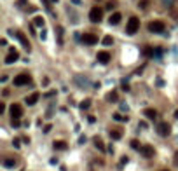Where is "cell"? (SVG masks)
<instances>
[{"mask_svg": "<svg viewBox=\"0 0 178 171\" xmlns=\"http://www.w3.org/2000/svg\"><path fill=\"white\" fill-rule=\"evenodd\" d=\"M98 2H99V0H98Z\"/></svg>", "mask_w": 178, "mask_h": 171, "instance_id": "cell-36", "label": "cell"}, {"mask_svg": "<svg viewBox=\"0 0 178 171\" xmlns=\"http://www.w3.org/2000/svg\"><path fill=\"white\" fill-rule=\"evenodd\" d=\"M114 7H115V2H108L107 4V9H114Z\"/></svg>", "mask_w": 178, "mask_h": 171, "instance_id": "cell-30", "label": "cell"}, {"mask_svg": "<svg viewBox=\"0 0 178 171\" xmlns=\"http://www.w3.org/2000/svg\"><path fill=\"white\" fill-rule=\"evenodd\" d=\"M31 82V77L28 73H19L14 77V86H25V84H30Z\"/></svg>", "mask_w": 178, "mask_h": 171, "instance_id": "cell-4", "label": "cell"}, {"mask_svg": "<svg viewBox=\"0 0 178 171\" xmlns=\"http://www.w3.org/2000/svg\"><path fill=\"white\" fill-rule=\"evenodd\" d=\"M138 28H140V19L136 18V16H133V18H129V21H128V33L129 35H135L136 31H138Z\"/></svg>", "mask_w": 178, "mask_h": 171, "instance_id": "cell-1", "label": "cell"}, {"mask_svg": "<svg viewBox=\"0 0 178 171\" xmlns=\"http://www.w3.org/2000/svg\"><path fill=\"white\" fill-rule=\"evenodd\" d=\"M114 119H115V121H126V117H122V115H119V114H114Z\"/></svg>", "mask_w": 178, "mask_h": 171, "instance_id": "cell-26", "label": "cell"}, {"mask_svg": "<svg viewBox=\"0 0 178 171\" xmlns=\"http://www.w3.org/2000/svg\"><path fill=\"white\" fill-rule=\"evenodd\" d=\"M94 145H96V149H98L99 152H105V143L101 141V138L96 136V138H94Z\"/></svg>", "mask_w": 178, "mask_h": 171, "instance_id": "cell-16", "label": "cell"}, {"mask_svg": "<svg viewBox=\"0 0 178 171\" xmlns=\"http://www.w3.org/2000/svg\"><path fill=\"white\" fill-rule=\"evenodd\" d=\"M131 147H133V149H141V145H140L138 140H133V141H131Z\"/></svg>", "mask_w": 178, "mask_h": 171, "instance_id": "cell-25", "label": "cell"}, {"mask_svg": "<svg viewBox=\"0 0 178 171\" xmlns=\"http://www.w3.org/2000/svg\"><path fill=\"white\" fill-rule=\"evenodd\" d=\"M21 115H23V108H21V105H18V103L10 105V117H12V119H19Z\"/></svg>", "mask_w": 178, "mask_h": 171, "instance_id": "cell-8", "label": "cell"}, {"mask_svg": "<svg viewBox=\"0 0 178 171\" xmlns=\"http://www.w3.org/2000/svg\"><path fill=\"white\" fill-rule=\"evenodd\" d=\"M140 152H141V155H143V157H147V159L154 157V154H156V150H154V147H152V145H143V147L140 149Z\"/></svg>", "mask_w": 178, "mask_h": 171, "instance_id": "cell-9", "label": "cell"}, {"mask_svg": "<svg viewBox=\"0 0 178 171\" xmlns=\"http://www.w3.org/2000/svg\"><path fill=\"white\" fill-rule=\"evenodd\" d=\"M89 19L93 21V23H99V21L103 19V10L99 9V7H93L91 12H89Z\"/></svg>", "mask_w": 178, "mask_h": 171, "instance_id": "cell-2", "label": "cell"}, {"mask_svg": "<svg viewBox=\"0 0 178 171\" xmlns=\"http://www.w3.org/2000/svg\"><path fill=\"white\" fill-rule=\"evenodd\" d=\"M103 44H105V46H112V44H114V39H112L110 35H107V37L103 39Z\"/></svg>", "mask_w": 178, "mask_h": 171, "instance_id": "cell-24", "label": "cell"}, {"mask_svg": "<svg viewBox=\"0 0 178 171\" xmlns=\"http://www.w3.org/2000/svg\"><path fill=\"white\" fill-rule=\"evenodd\" d=\"M4 166H5L7 170H12V168H16V161L9 157V159H5V161H4Z\"/></svg>", "mask_w": 178, "mask_h": 171, "instance_id": "cell-18", "label": "cell"}, {"mask_svg": "<svg viewBox=\"0 0 178 171\" xmlns=\"http://www.w3.org/2000/svg\"><path fill=\"white\" fill-rule=\"evenodd\" d=\"M33 25H35V26H39V28H42V26L46 25V19H44L42 16H37V18L33 19Z\"/></svg>", "mask_w": 178, "mask_h": 171, "instance_id": "cell-17", "label": "cell"}, {"mask_svg": "<svg viewBox=\"0 0 178 171\" xmlns=\"http://www.w3.org/2000/svg\"><path fill=\"white\" fill-rule=\"evenodd\" d=\"M19 60V52L14 49V47H10L9 52H7V56H5V63L7 65H10V63H14V61Z\"/></svg>", "mask_w": 178, "mask_h": 171, "instance_id": "cell-5", "label": "cell"}, {"mask_svg": "<svg viewBox=\"0 0 178 171\" xmlns=\"http://www.w3.org/2000/svg\"><path fill=\"white\" fill-rule=\"evenodd\" d=\"M147 5H148V0H141V4H140V7H141V9H145Z\"/></svg>", "mask_w": 178, "mask_h": 171, "instance_id": "cell-29", "label": "cell"}, {"mask_svg": "<svg viewBox=\"0 0 178 171\" xmlns=\"http://www.w3.org/2000/svg\"><path fill=\"white\" fill-rule=\"evenodd\" d=\"M96 58H98L99 63H103V65H107L110 61V54L107 52V51H99L98 54H96Z\"/></svg>", "mask_w": 178, "mask_h": 171, "instance_id": "cell-10", "label": "cell"}, {"mask_svg": "<svg viewBox=\"0 0 178 171\" xmlns=\"http://www.w3.org/2000/svg\"><path fill=\"white\" fill-rule=\"evenodd\" d=\"M120 86H122V89H124V91H128V89H129V84H128L126 81H122V84H120Z\"/></svg>", "mask_w": 178, "mask_h": 171, "instance_id": "cell-28", "label": "cell"}, {"mask_svg": "<svg viewBox=\"0 0 178 171\" xmlns=\"http://www.w3.org/2000/svg\"><path fill=\"white\" fill-rule=\"evenodd\" d=\"M56 30H58V42L63 44V28H61V26H56Z\"/></svg>", "mask_w": 178, "mask_h": 171, "instance_id": "cell-22", "label": "cell"}, {"mask_svg": "<svg viewBox=\"0 0 178 171\" xmlns=\"http://www.w3.org/2000/svg\"><path fill=\"white\" fill-rule=\"evenodd\" d=\"M89 107H91V100H86V101L80 103V108H82V110H88Z\"/></svg>", "mask_w": 178, "mask_h": 171, "instance_id": "cell-23", "label": "cell"}, {"mask_svg": "<svg viewBox=\"0 0 178 171\" xmlns=\"http://www.w3.org/2000/svg\"><path fill=\"white\" fill-rule=\"evenodd\" d=\"M141 52H143V56H154V49L148 47V46H145V47L141 49Z\"/></svg>", "mask_w": 178, "mask_h": 171, "instance_id": "cell-20", "label": "cell"}, {"mask_svg": "<svg viewBox=\"0 0 178 171\" xmlns=\"http://www.w3.org/2000/svg\"><path fill=\"white\" fill-rule=\"evenodd\" d=\"M120 19H122V14H120V12H114V14L110 16L108 23H110V25H119V23H120Z\"/></svg>", "mask_w": 178, "mask_h": 171, "instance_id": "cell-12", "label": "cell"}, {"mask_svg": "<svg viewBox=\"0 0 178 171\" xmlns=\"http://www.w3.org/2000/svg\"><path fill=\"white\" fill-rule=\"evenodd\" d=\"M23 4H25V0H19V2H18V5H23Z\"/></svg>", "mask_w": 178, "mask_h": 171, "instance_id": "cell-33", "label": "cell"}, {"mask_svg": "<svg viewBox=\"0 0 178 171\" xmlns=\"http://www.w3.org/2000/svg\"><path fill=\"white\" fill-rule=\"evenodd\" d=\"M175 117H177V119H178V108H177V112H175Z\"/></svg>", "mask_w": 178, "mask_h": 171, "instance_id": "cell-34", "label": "cell"}, {"mask_svg": "<svg viewBox=\"0 0 178 171\" xmlns=\"http://www.w3.org/2000/svg\"><path fill=\"white\" fill-rule=\"evenodd\" d=\"M120 136H122L120 129H110V138L112 140H120Z\"/></svg>", "mask_w": 178, "mask_h": 171, "instance_id": "cell-15", "label": "cell"}, {"mask_svg": "<svg viewBox=\"0 0 178 171\" xmlns=\"http://www.w3.org/2000/svg\"><path fill=\"white\" fill-rule=\"evenodd\" d=\"M175 164L178 166V150H177V154H175Z\"/></svg>", "mask_w": 178, "mask_h": 171, "instance_id": "cell-32", "label": "cell"}, {"mask_svg": "<svg viewBox=\"0 0 178 171\" xmlns=\"http://www.w3.org/2000/svg\"><path fill=\"white\" fill-rule=\"evenodd\" d=\"M16 37L19 39V42L23 44V47H26V49H30V42H28V39L25 37V33H23V31H16Z\"/></svg>", "mask_w": 178, "mask_h": 171, "instance_id": "cell-11", "label": "cell"}, {"mask_svg": "<svg viewBox=\"0 0 178 171\" xmlns=\"http://www.w3.org/2000/svg\"><path fill=\"white\" fill-rule=\"evenodd\" d=\"M157 133L161 136H168L169 133H171V128H169L168 122H159L157 124Z\"/></svg>", "mask_w": 178, "mask_h": 171, "instance_id": "cell-7", "label": "cell"}, {"mask_svg": "<svg viewBox=\"0 0 178 171\" xmlns=\"http://www.w3.org/2000/svg\"><path fill=\"white\" fill-rule=\"evenodd\" d=\"M19 126H21V122L18 119H12V128H19Z\"/></svg>", "mask_w": 178, "mask_h": 171, "instance_id": "cell-27", "label": "cell"}, {"mask_svg": "<svg viewBox=\"0 0 178 171\" xmlns=\"http://www.w3.org/2000/svg\"><path fill=\"white\" fill-rule=\"evenodd\" d=\"M37 101H39V93H33V94L26 96V105H35Z\"/></svg>", "mask_w": 178, "mask_h": 171, "instance_id": "cell-14", "label": "cell"}, {"mask_svg": "<svg viewBox=\"0 0 178 171\" xmlns=\"http://www.w3.org/2000/svg\"><path fill=\"white\" fill-rule=\"evenodd\" d=\"M145 115H147L148 119H152V121H154V119L157 117V112L154 110V108H147V110H145Z\"/></svg>", "mask_w": 178, "mask_h": 171, "instance_id": "cell-19", "label": "cell"}, {"mask_svg": "<svg viewBox=\"0 0 178 171\" xmlns=\"http://www.w3.org/2000/svg\"><path fill=\"white\" fill-rule=\"evenodd\" d=\"M54 149L56 150H67L68 149V143L63 140H58V141H54Z\"/></svg>", "mask_w": 178, "mask_h": 171, "instance_id": "cell-13", "label": "cell"}, {"mask_svg": "<svg viewBox=\"0 0 178 171\" xmlns=\"http://www.w3.org/2000/svg\"><path fill=\"white\" fill-rule=\"evenodd\" d=\"M80 39H82V42H84L86 46H94V44L98 42V37H96L94 33H84Z\"/></svg>", "mask_w": 178, "mask_h": 171, "instance_id": "cell-6", "label": "cell"}, {"mask_svg": "<svg viewBox=\"0 0 178 171\" xmlns=\"http://www.w3.org/2000/svg\"><path fill=\"white\" fill-rule=\"evenodd\" d=\"M107 100L108 101H117V93H115V91H110L108 94H107Z\"/></svg>", "mask_w": 178, "mask_h": 171, "instance_id": "cell-21", "label": "cell"}, {"mask_svg": "<svg viewBox=\"0 0 178 171\" xmlns=\"http://www.w3.org/2000/svg\"><path fill=\"white\" fill-rule=\"evenodd\" d=\"M148 31H152V33H162L164 31V23L162 21H150L148 23Z\"/></svg>", "mask_w": 178, "mask_h": 171, "instance_id": "cell-3", "label": "cell"}, {"mask_svg": "<svg viewBox=\"0 0 178 171\" xmlns=\"http://www.w3.org/2000/svg\"><path fill=\"white\" fill-rule=\"evenodd\" d=\"M161 171H168V170H161Z\"/></svg>", "mask_w": 178, "mask_h": 171, "instance_id": "cell-35", "label": "cell"}, {"mask_svg": "<svg viewBox=\"0 0 178 171\" xmlns=\"http://www.w3.org/2000/svg\"><path fill=\"white\" fill-rule=\"evenodd\" d=\"M5 112V103H0V114H4Z\"/></svg>", "mask_w": 178, "mask_h": 171, "instance_id": "cell-31", "label": "cell"}]
</instances>
